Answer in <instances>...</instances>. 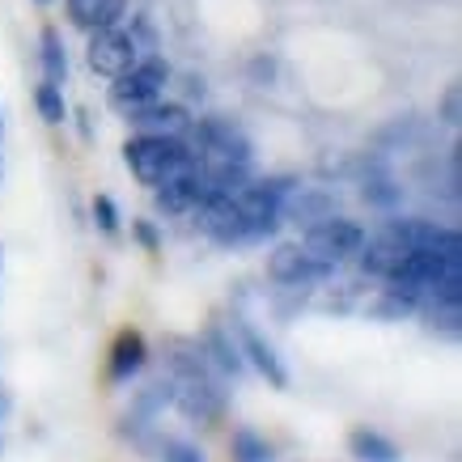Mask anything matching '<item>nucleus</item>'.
Instances as JSON below:
<instances>
[{"instance_id":"9b49d317","label":"nucleus","mask_w":462,"mask_h":462,"mask_svg":"<svg viewBox=\"0 0 462 462\" xmlns=\"http://www.w3.org/2000/svg\"><path fill=\"white\" fill-rule=\"evenodd\" d=\"M124 5L127 0H69V14L81 30H102L124 17Z\"/></svg>"},{"instance_id":"412c9836","label":"nucleus","mask_w":462,"mask_h":462,"mask_svg":"<svg viewBox=\"0 0 462 462\" xmlns=\"http://www.w3.org/2000/svg\"><path fill=\"white\" fill-rule=\"evenodd\" d=\"M94 217H98V225L106 229V234H115V229H119V208H115L111 196H98V199H94Z\"/></svg>"},{"instance_id":"f3484780","label":"nucleus","mask_w":462,"mask_h":462,"mask_svg":"<svg viewBox=\"0 0 462 462\" xmlns=\"http://www.w3.org/2000/svg\"><path fill=\"white\" fill-rule=\"evenodd\" d=\"M234 458L238 462H272V446L263 437H254L251 429H238L234 433Z\"/></svg>"},{"instance_id":"9d476101","label":"nucleus","mask_w":462,"mask_h":462,"mask_svg":"<svg viewBox=\"0 0 462 462\" xmlns=\"http://www.w3.org/2000/svg\"><path fill=\"white\" fill-rule=\"evenodd\" d=\"M238 331H242V352L251 356L254 369H259L272 386H289V374H284V365H281V356H276V348H272V344H263V336H259L254 327H246V322H242Z\"/></svg>"},{"instance_id":"dca6fc26","label":"nucleus","mask_w":462,"mask_h":462,"mask_svg":"<svg viewBox=\"0 0 462 462\" xmlns=\"http://www.w3.org/2000/svg\"><path fill=\"white\" fill-rule=\"evenodd\" d=\"M42 69H47V81H64V77H69V56H64V47H60L56 30L42 34Z\"/></svg>"},{"instance_id":"0eeeda50","label":"nucleus","mask_w":462,"mask_h":462,"mask_svg":"<svg viewBox=\"0 0 462 462\" xmlns=\"http://www.w3.org/2000/svg\"><path fill=\"white\" fill-rule=\"evenodd\" d=\"M199 212V229L217 242H242L246 238V225H242V212H238V196L234 191H212L196 204Z\"/></svg>"},{"instance_id":"a211bd4d","label":"nucleus","mask_w":462,"mask_h":462,"mask_svg":"<svg viewBox=\"0 0 462 462\" xmlns=\"http://www.w3.org/2000/svg\"><path fill=\"white\" fill-rule=\"evenodd\" d=\"M34 102H39V115L47 119V124H64V94H60L56 81H42L39 94H34Z\"/></svg>"},{"instance_id":"f257e3e1","label":"nucleus","mask_w":462,"mask_h":462,"mask_svg":"<svg viewBox=\"0 0 462 462\" xmlns=\"http://www.w3.org/2000/svg\"><path fill=\"white\" fill-rule=\"evenodd\" d=\"M124 153H127L132 174H136L144 187H166V182L182 179L187 170L196 166L191 149H187L179 136H149V132H141L136 141H127Z\"/></svg>"},{"instance_id":"4be33fe9","label":"nucleus","mask_w":462,"mask_h":462,"mask_svg":"<svg viewBox=\"0 0 462 462\" xmlns=\"http://www.w3.org/2000/svg\"><path fill=\"white\" fill-rule=\"evenodd\" d=\"M136 234H141V242L149 246V251H157V234L149 229V225H136Z\"/></svg>"},{"instance_id":"f8f14e48","label":"nucleus","mask_w":462,"mask_h":462,"mask_svg":"<svg viewBox=\"0 0 462 462\" xmlns=\"http://www.w3.org/2000/svg\"><path fill=\"white\" fill-rule=\"evenodd\" d=\"M132 119H136V127L149 132V136H182V132H187V115H182L179 106H157V102H149V106H141Z\"/></svg>"},{"instance_id":"aec40b11","label":"nucleus","mask_w":462,"mask_h":462,"mask_svg":"<svg viewBox=\"0 0 462 462\" xmlns=\"http://www.w3.org/2000/svg\"><path fill=\"white\" fill-rule=\"evenodd\" d=\"M162 462H204L196 446H187V441H166L162 446Z\"/></svg>"},{"instance_id":"ddd939ff","label":"nucleus","mask_w":462,"mask_h":462,"mask_svg":"<svg viewBox=\"0 0 462 462\" xmlns=\"http://www.w3.org/2000/svg\"><path fill=\"white\" fill-rule=\"evenodd\" d=\"M141 365H144V339L136 331H124V336L115 339V352H111V378L115 382L132 378Z\"/></svg>"},{"instance_id":"1a4fd4ad","label":"nucleus","mask_w":462,"mask_h":462,"mask_svg":"<svg viewBox=\"0 0 462 462\" xmlns=\"http://www.w3.org/2000/svg\"><path fill=\"white\" fill-rule=\"evenodd\" d=\"M322 272H327V267L314 263L301 242H284V246H276L272 259H267V276L276 284H306V281H314V276H322Z\"/></svg>"},{"instance_id":"39448f33","label":"nucleus","mask_w":462,"mask_h":462,"mask_svg":"<svg viewBox=\"0 0 462 462\" xmlns=\"http://www.w3.org/2000/svg\"><path fill=\"white\" fill-rule=\"evenodd\" d=\"M284 191L289 182L284 179H263V182H242L238 191V212H242V225H246V238H263L281 225V204H284Z\"/></svg>"},{"instance_id":"6e6552de","label":"nucleus","mask_w":462,"mask_h":462,"mask_svg":"<svg viewBox=\"0 0 462 462\" xmlns=\"http://www.w3.org/2000/svg\"><path fill=\"white\" fill-rule=\"evenodd\" d=\"M407 254H411V242L403 238V225L391 221L378 238L361 246V263H365V272H369V276H382V281H386V276H394V272L403 267Z\"/></svg>"},{"instance_id":"7ed1b4c3","label":"nucleus","mask_w":462,"mask_h":462,"mask_svg":"<svg viewBox=\"0 0 462 462\" xmlns=\"http://www.w3.org/2000/svg\"><path fill=\"white\" fill-rule=\"evenodd\" d=\"M306 254L314 259V263H322L327 272L336 263H344V259H352V254H361L365 246V229L356 221H348V217H322V221H314L306 229Z\"/></svg>"},{"instance_id":"6ab92c4d","label":"nucleus","mask_w":462,"mask_h":462,"mask_svg":"<svg viewBox=\"0 0 462 462\" xmlns=\"http://www.w3.org/2000/svg\"><path fill=\"white\" fill-rule=\"evenodd\" d=\"M208 348L217 352V365H221L225 374H238V369H242V352H238V348H229L225 331H212V336H208Z\"/></svg>"},{"instance_id":"2eb2a0df","label":"nucleus","mask_w":462,"mask_h":462,"mask_svg":"<svg viewBox=\"0 0 462 462\" xmlns=\"http://www.w3.org/2000/svg\"><path fill=\"white\" fill-rule=\"evenodd\" d=\"M293 217H297V225H314V221H322V217H331V196L327 191H301V196L293 199Z\"/></svg>"},{"instance_id":"20e7f679","label":"nucleus","mask_w":462,"mask_h":462,"mask_svg":"<svg viewBox=\"0 0 462 462\" xmlns=\"http://www.w3.org/2000/svg\"><path fill=\"white\" fill-rule=\"evenodd\" d=\"M166 64L157 56H141L132 69H124L119 77H115L111 85V102L115 111L124 115H136L141 106H149V102H157V94H162V85H166Z\"/></svg>"},{"instance_id":"4468645a","label":"nucleus","mask_w":462,"mask_h":462,"mask_svg":"<svg viewBox=\"0 0 462 462\" xmlns=\"http://www.w3.org/2000/svg\"><path fill=\"white\" fill-rule=\"evenodd\" d=\"M352 454L361 462H399L394 441H386V437L374 433V429H356V433H352Z\"/></svg>"},{"instance_id":"423d86ee","label":"nucleus","mask_w":462,"mask_h":462,"mask_svg":"<svg viewBox=\"0 0 462 462\" xmlns=\"http://www.w3.org/2000/svg\"><path fill=\"white\" fill-rule=\"evenodd\" d=\"M94 39H89V69L102 72V77H119L124 69H132L136 60H141V47L136 39L119 26H102V30H89Z\"/></svg>"},{"instance_id":"f03ea898","label":"nucleus","mask_w":462,"mask_h":462,"mask_svg":"<svg viewBox=\"0 0 462 462\" xmlns=\"http://www.w3.org/2000/svg\"><path fill=\"white\" fill-rule=\"evenodd\" d=\"M170 394H174V403L199 424H212L225 411V391H217V382L204 374V365L187 361V356L174 361V386H170Z\"/></svg>"}]
</instances>
